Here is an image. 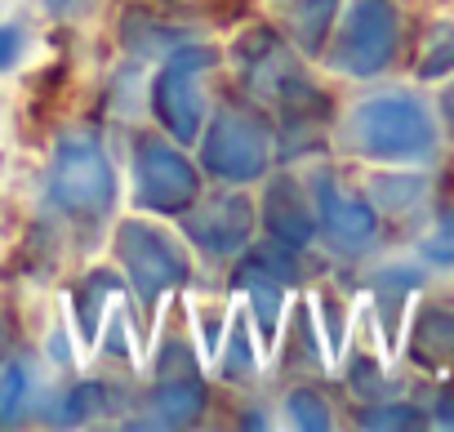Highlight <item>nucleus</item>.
I'll list each match as a JSON object with an SVG mask.
<instances>
[{
  "instance_id": "f257e3e1",
  "label": "nucleus",
  "mask_w": 454,
  "mask_h": 432,
  "mask_svg": "<svg viewBox=\"0 0 454 432\" xmlns=\"http://www.w3.org/2000/svg\"><path fill=\"white\" fill-rule=\"evenodd\" d=\"M348 143L370 156V161H387V165H410L423 161L436 147V125L423 112L419 98L410 94H379L365 98L352 121H348Z\"/></svg>"
},
{
  "instance_id": "f03ea898",
  "label": "nucleus",
  "mask_w": 454,
  "mask_h": 432,
  "mask_svg": "<svg viewBox=\"0 0 454 432\" xmlns=\"http://www.w3.org/2000/svg\"><path fill=\"white\" fill-rule=\"evenodd\" d=\"M396 54V10L392 0H352L343 19L339 45H334V67L348 76H374L392 63Z\"/></svg>"
},
{
  "instance_id": "7ed1b4c3",
  "label": "nucleus",
  "mask_w": 454,
  "mask_h": 432,
  "mask_svg": "<svg viewBox=\"0 0 454 432\" xmlns=\"http://www.w3.org/2000/svg\"><path fill=\"white\" fill-rule=\"evenodd\" d=\"M50 192L67 214H103L112 205V169L103 152L90 138L63 143L54 174H50Z\"/></svg>"
},
{
  "instance_id": "20e7f679",
  "label": "nucleus",
  "mask_w": 454,
  "mask_h": 432,
  "mask_svg": "<svg viewBox=\"0 0 454 432\" xmlns=\"http://www.w3.org/2000/svg\"><path fill=\"white\" fill-rule=\"evenodd\" d=\"M116 255L129 268L143 303H156V295L187 281V259L178 255V246L169 237H160L156 228H147V224H125L121 241H116Z\"/></svg>"
},
{
  "instance_id": "39448f33",
  "label": "nucleus",
  "mask_w": 454,
  "mask_h": 432,
  "mask_svg": "<svg viewBox=\"0 0 454 432\" xmlns=\"http://www.w3.org/2000/svg\"><path fill=\"white\" fill-rule=\"evenodd\" d=\"M205 165L223 178H232V183H246L254 174H263L268 165V130L237 112V107H227L218 112V121L209 125L205 134Z\"/></svg>"
},
{
  "instance_id": "423d86ee",
  "label": "nucleus",
  "mask_w": 454,
  "mask_h": 432,
  "mask_svg": "<svg viewBox=\"0 0 454 432\" xmlns=\"http://www.w3.org/2000/svg\"><path fill=\"white\" fill-rule=\"evenodd\" d=\"M134 178H138V200L152 209H187L196 200V169L165 143L143 134L134 143Z\"/></svg>"
},
{
  "instance_id": "0eeeda50",
  "label": "nucleus",
  "mask_w": 454,
  "mask_h": 432,
  "mask_svg": "<svg viewBox=\"0 0 454 432\" xmlns=\"http://www.w3.org/2000/svg\"><path fill=\"white\" fill-rule=\"evenodd\" d=\"M214 67V54L209 50H178L174 63L165 67V76L156 81V116L178 134V138H192L196 125H200V76Z\"/></svg>"
},
{
  "instance_id": "6e6552de",
  "label": "nucleus",
  "mask_w": 454,
  "mask_h": 432,
  "mask_svg": "<svg viewBox=\"0 0 454 432\" xmlns=\"http://www.w3.org/2000/svg\"><path fill=\"white\" fill-rule=\"evenodd\" d=\"M317 214H321L325 237H330L343 255H361V250H370L374 237H379V219H374L370 200L348 196L330 174L317 178Z\"/></svg>"
},
{
  "instance_id": "1a4fd4ad",
  "label": "nucleus",
  "mask_w": 454,
  "mask_h": 432,
  "mask_svg": "<svg viewBox=\"0 0 454 432\" xmlns=\"http://www.w3.org/2000/svg\"><path fill=\"white\" fill-rule=\"evenodd\" d=\"M187 228H192V237H196L205 250L232 255V250H241L246 237H250V205H246V196H214L200 214H192Z\"/></svg>"
},
{
  "instance_id": "9d476101",
  "label": "nucleus",
  "mask_w": 454,
  "mask_h": 432,
  "mask_svg": "<svg viewBox=\"0 0 454 432\" xmlns=\"http://www.w3.org/2000/svg\"><path fill=\"white\" fill-rule=\"evenodd\" d=\"M268 228H272V237H277L281 246H290V250L308 246L312 232H317V214H312L308 196H303L290 178H281V183L268 192Z\"/></svg>"
},
{
  "instance_id": "9b49d317",
  "label": "nucleus",
  "mask_w": 454,
  "mask_h": 432,
  "mask_svg": "<svg viewBox=\"0 0 454 432\" xmlns=\"http://www.w3.org/2000/svg\"><path fill=\"white\" fill-rule=\"evenodd\" d=\"M414 357L432 370L454 365V312L450 308H427L414 326Z\"/></svg>"
},
{
  "instance_id": "f8f14e48",
  "label": "nucleus",
  "mask_w": 454,
  "mask_h": 432,
  "mask_svg": "<svg viewBox=\"0 0 454 432\" xmlns=\"http://www.w3.org/2000/svg\"><path fill=\"white\" fill-rule=\"evenodd\" d=\"M152 423H192L205 410V388L192 374H174L156 397H152Z\"/></svg>"
},
{
  "instance_id": "ddd939ff",
  "label": "nucleus",
  "mask_w": 454,
  "mask_h": 432,
  "mask_svg": "<svg viewBox=\"0 0 454 432\" xmlns=\"http://www.w3.org/2000/svg\"><path fill=\"white\" fill-rule=\"evenodd\" d=\"M454 72V19L436 23L423 41V59H419V76L423 81H436V76H450Z\"/></svg>"
},
{
  "instance_id": "4468645a",
  "label": "nucleus",
  "mask_w": 454,
  "mask_h": 432,
  "mask_svg": "<svg viewBox=\"0 0 454 432\" xmlns=\"http://www.w3.org/2000/svg\"><path fill=\"white\" fill-rule=\"evenodd\" d=\"M334 5H339V0H312V5L299 14V41H303L308 50H317V45H321V36H325V27H330Z\"/></svg>"
},
{
  "instance_id": "2eb2a0df",
  "label": "nucleus",
  "mask_w": 454,
  "mask_h": 432,
  "mask_svg": "<svg viewBox=\"0 0 454 432\" xmlns=\"http://www.w3.org/2000/svg\"><path fill=\"white\" fill-rule=\"evenodd\" d=\"M290 419H294L299 428H330V414H325V401H321L317 392H308V388H299V392H290Z\"/></svg>"
},
{
  "instance_id": "dca6fc26",
  "label": "nucleus",
  "mask_w": 454,
  "mask_h": 432,
  "mask_svg": "<svg viewBox=\"0 0 454 432\" xmlns=\"http://www.w3.org/2000/svg\"><path fill=\"white\" fill-rule=\"evenodd\" d=\"M27 401V370L23 365H10L0 374V419H14Z\"/></svg>"
},
{
  "instance_id": "f3484780",
  "label": "nucleus",
  "mask_w": 454,
  "mask_h": 432,
  "mask_svg": "<svg viewBox=\"0 0 454 432\" xmlns=\"http://www.w3.org/2000/svg\"><path fill=\"white\" fill-rule=\"evenodd\" d=\"M361 423L365 428H419L423 414L410 410V405H379L374 414H361Z\"/></svg>"
},
{
  "instance_id": "a211bd4d",
  "label": "nucleus",
  "mask_w": 454,
  "mask_h": 432,
  "mask_svg": "<svg viewBox=\"0 0 454 432\" xmlns=\"http://www.w3.org/2000/svg\"><path fill=\"white\" fill-rule=\"evenodd\" d=\"M423 255L432 259V263H454V214H445V219L436 224V237L423 246Z\"/></svg>"
},
{
  "instance_id": "6ab92c4d",
  "label": "nucleus",
  "mask_w": 454,
  "mask_h": 432,
  "mask_svg": "<svg viewBox=\"0 0 454 432\" xmlns=\"http://www.w3.org/2000/svg\"><path fill=\"white\" fill-rule=\"evenodd\" d=\"M103 405H107V392H103V388H94V383H90V388H76L72 401H67V410H72L67 419H90V414H98Z\"/></svg>"
},
{
  "instance_id": "aec40b11",
  "label": "nucleus",
  "mask_w": 454,
  "mask_h": 432,
  "mask_svg": "<svg viewBox=\"0 0 454 432\" xmlns=\"http://www.w3.org/2000/svg\"><path fill=\"white\" fill-rule=\"evenodd\" d=\"M19 54H23V27L5 23V27H0V72L14 67V59H19Z\"/></svg>"
},
{
  "instance_id": "412c9836",
  "label": "nucleus",
  "mask_w": 454,
  "mask_h": 432,
  "mask_svg": "<svg viewBox=\"0 0 454 432\" xmlns=\"http://www.w3.org/2000/svg\"><path fill=\"white\" fill-rule=\"evenodd\" d=\"M241 365L250 370V348H246V343H241V334H237V343H232V361L223 365V374H227V379H241Z\"/></svg>"
},
{
  "instance_id": "4be33fe9",
  "label": "nucleus",
  "mask_w": 454,
  "mask_h": 432,
  "mask_svg": "<svg viewBox=\"0 0 454 432\" xmlns=\"http://www.w3.org/2000/svg\"><path fill=\"white\" fill-rule=\"evenodd\" d=\"M441 116H445V125L454 130V81L445 85V94H441Z\"/></svg>"
},
{
  "instance_id": "5701e85b",
  "label": "nucleus",
  "mask_w": 454,
  "mask_h": 432,
  "mask_svg": "<svg viewBox=\"0 0 454 432\" xmlns=\"http://www.w3.org/2000/svg\"><path fill=\"white\" fill-rule=\"evenodd\" d=\"M0 352H5V326H0Z\"/></svg>"
}]
</instances>
